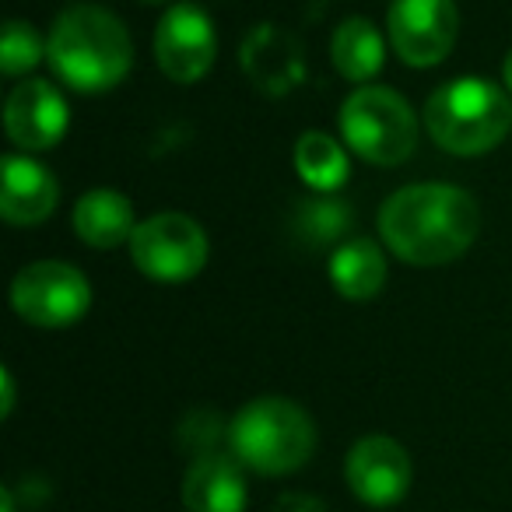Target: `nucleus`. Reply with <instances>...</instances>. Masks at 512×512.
I'll use <instances>...</instances> for the list:
<instances>
[{
	"label": "nucleus",
	"instance_id": "1",
	"mask_svg": "<svg viewBox=\"0 0 512 512\" xmlns=\"http://www.w3.org/2000/svg\"><path fill=\"white\" fill-rule=\"evenodd\" d=\"M481 232V207L463 186L411 183L379 207V239L411 267L453 264Z\"/></svg>",
	"mask_w": 512,
	"mask_h": 512
},
{
	"label": "nucleus",
	"instance_id": "2",
	"mask_svg": "<svg viewBox=\"0 0 512 512\" xmlns=\"http://www.w3.org/2000/svg\"><path fill=\"white\" fill-rule=\"evenodd\" d=\"M46 60L74 92L99 95L127 81L134 39L127 25L102 4H67L46 36Z\"/></svg>",
	"mask_w": 512,
	"mask_h": 512
},
{
	"label": "nucleus",
	"instance_id": "3",
	"mask_svg": "<svg viewBox=\"0 0 512 512\" xmlns=\"http://www.w3.org/2000/svg\"><path fill=\"white\" fill-rule=\"evenodd\" d=\"M425 130L456 158L484 155L512 130V102L505 88L488 78H453L428 95Z\"/></svg>",
	"mask_w": 512,
	"mask_h": 512
},
{
	"label": "nucleus",
	"instance_id": "4",
	"mask_svg": "<svg viewBox=\"0 0 512 512\" xmlns=\"http://www.w3.org/2000/svg\"><path fill=\"white\" fill-rule=\"evenodd\" d=\"M228 446L242 467L264 477L295 474L316 449V425L295 400L260 397L228 425Z\"/></svg>",
	"mask_w": 512,
	"mask_h": 512
},
{
	"label": "nucleus",
	"instance_id": "5",
	"mask_svg": "<svg viewBox=\"0 0 512 512\" xmlns=\"http://www.w3.org/2000/svg\"><path fill=\"white\" fill-rule=\"evenodd\" d=\"M341 137L369 165H404L418 148V116L400 92L362 85L341 106Z\"/></svg>",
	"mask_w": 512,
	"mask_h": 512
},
{
	"label": "nucleus",
	"instance_id": "6",
	"mask_svg": "<svg viewBox=\"0 0 512 512\" xmlns=\"http://www.w3.org/2000/svg\"><path fill=\"white\" fill-rule=\"evenodd\" d=\"M127 249L144 278L158 285H183L204 271L211 246H207V232L200 228V221L179 211H162L137 221Z\"/></svg>",
	"mask_w": 512,
	"mask_h": 512
},
{
	"label": "nucleus",
	"instance_id": "7",
	"mask_svg": "<svg viewBox=\"0 0 512 512\" xmlns=\"http://www.w3.org/2000/svg\"><path fill=\"white\" fill-rule=\"evenodd\" d=\"M88 306H92V285L67 260H36L11 281V309L32 327H71L88 313Z\"/></svg>",
	"mask_w": 512,
	"mask_h": 512
},
{
	"label": "nucleus",
	"instance_id": "8",
	"mask_svg": "<svg viewBox=\"0 0 512 512\" xmlns=\"http://www.w3.org/2000/svg\"><path fill=\"white\" fill-rule=\"evenodd\" d=\"M456 32V0H390L386 8V36L407 67H439L453 53Z\"/></svg>",
	"mask_w": 512,
	"mask_h": 512
},
{
	"label": "nucleus",
	"instance_id": "9",
	"mask_svg": "<svg viewBox=\"0 0 512 512\" xmlns=\"http://www.w3.org/2000/svg\"><path fill=\"white\" fill-rule=\"evenodd\" d=\"M218 57V32L197 4L165 8L155 29V60L162 74L176 85H197L207 78Z\"/></svg>",
	"mask_w": 512,
	"mask_h": 512
},
{
	"label": "nucleus",
	"instance_id": "10",
	"mask_svg": "<svg viewBox=\"0 0 512 512\" xmlns=\"http://www.w3.org/2000/svg\"><path fill=\"white\" fill-rule=\"evenodd\" d=\"M344 474H348V488L355 491L358 502L372 505V509H386V505H397L407 495L414 467L407 449L397 439L365 435L351 446Z\"/></svg>",
	"mask_w": 512,
	"mask_h": 512
},
{
	"label": "nucleus",
	"instance_id": "11",
	"mask_svg": "<svg viewBox=\"0 0 512 512\" xmlns=\"http://www.w3.org/2000/svg\"><path fill=\"white\" fill-rule=\"evenodd\" d=\"M67 123H71L67 99L46 78L18 81L4 102V130L25 155L57 148L67 134Z\"/></svg>",
	"mask_w": 512,
	"mask_h": 512
},
{
	"label": "nucleus",
	"instance_id": "12",
	"mask_svg": "<svg viewBox=\"0 0 512 512\" xmlns=\"http://www.w3.org/2000/svg\"><path fill=\"white\" fill-rule=\"evenodd\" d=\"M60 204V183L43 162L29 155H4L0 214L15 228L43 225Z\"/></svg>",
	"mask_w": 512,
	"mask_h": 512
},
{
	"label": "nucleus",
	"instance_id": "13",
	"mask_svg": "<svg viewBox=\"0 0 512 512\" xmlns=\"http://www.w3.org/2000/svg\"><path fill=\"white\" fill-rule=\"evenodd\" d=\"M239 60H242L246 78L267 95L292 92V88L306 78L302 46L271 22L256 25V29L249 32L246 43H242Z\"/></svg>",
	"mask_w": 512,
	"mask_h": 512
},
{
	"label": "nucleus",
	"instance_id": "14",
	"mask_svg": "<svg viewBox=\"0 0 512 512\" xmlns=\"http://www.w3.org/2000/svg\"><path fill=\"white\" fill-rule=\"evenodd\" d=\"M246 498V474H242V463L235 456L204 453L186 470V512H246Z\"/></svg>",
	"mask_w": 512,
	"mask_h": 512
},
{
	"label": "nucleus",
	"instance_id": "15",
	"mask_svg": "<svg viewBox=\"0 0 512 512\" xmlns=\"http://www.w3.org/2000/svg\"><path fill=\"white\" fill-rule=\"evenodd\" d=\"M134 228V204L120 190L99 186V190H88L85 197H78V204H74V235L92 249L123 246V242H130Z\"/></svg>",
	"mask_w": 512,
	"mask_h": 512
},
{
	"label": "nucleus",
	"instance_id": "16",
	"mask_svg": "<svg viewBox=\"0 0 512 512\" xmlns=\"http://www.w3.org/2000/svg\"><path fill=\"white\" fill-rule=\"evenodd\" d=\"M330 285L341 299L369 302L386 285V253L372 239H351L330 253Z\"/></svg>",
	"mask_w": 512,
	"mask_h": 512
},
{
	"label": "nucleus",
	"instance_id": "17",
	"mask_svg": "<svg viewBox=\"0 0 512 512\" xmlns=\"http://www.w3.org/2000/svg\"><path fill=\"white\" fill-rule=\"evenodd\" d=\"M330 60H334L337 74L348 81H355L358 88L369 85L386 60V43L379 36V29L369 18H344L330 36Z\"/></svg>",
	"mask_w": 512,
	"mask_h": 512
},
{
	"label": "nucleus",
	"instance_id": "18",
	"mask_svg": "<svg viewBox=\"0 0 512 512\" xmlns=\"http://www.w3.org/2000/svg\"><path fill=\"white\" fill-rule=\"evenodd\" d=\"M295 169L302 183L316 193H337L348 179V151L323 130H306L295 141Z\"/></svg>",
	"mask_w": 512,
	"mask_h": 512
},
{
	"label": "nucleus",
	"instance_id": "19",
	"mask_svg": "<svg viewBox=\"0 0 512 512\" xmlns=\"http://www.w3.org/2000/svg\"><path fill=\"white\" fill-rule=\"evenodd\" d=\"M292 228L306 246H330L351 228V207L334 193H320V197H306L295 207Z\"/></svg>",
	"mask_w": 512,
	"mask_h": 512
},
{
	"label": "nucleus",
	"instance_id": "20",
	"mask_svg": "<svg viewBox=\"0 0 512 512\" xmlns=\"http://www.w3.org/2000/svg\"><path fill=\"white\" fill-rule=\"evenodd\" d=\"M43 57H46V43L36 36V29H32L29 22H18V18L8 22V29H4V46H0V67H4V74H8V78H22V74H29Z\"/></svg>",
	"mask_w": 512,
	"mask_h": 512
},
{
	"label": "nucleus",
	"instance_id": "21",
	"mask_svg": "<svg viewBox=\"0 0 512 512\" xmlns=\"http://www.w3.org/2000/svg\"><path fill=\"white\" fill-rule=\"evenodd\" d=\"M0 386H4V407H0V414L8 418L15 411V376H11V369L0 372Z\"/></svg>",
	"mask_w": 512,
	"mask_h": 512
},
{
	"label": "nucleus",
	"instance_id": "22",
	"mask_svg": "<svg viewBox=\"0 0 512 512\" xmlns=\"http://www.w3.org/2000/svg\"><path fill=\"white\" fill-rule=\"evenodd\" d=\"M502 81H505V88L512 92V50L505 53V60H502Z\"/></svg>",
	"mask_w": 512,
	"mask_h": 512
},
{
	"label": "nucleus",
	"instance_id": "23",
	"mask_svg": "<svg viewBox=\"0 0 512 512\" xmlns=\"http://www.w3.org/2000/svg\"><path fill=\"white\" fill-rule=\"evenodd\" d=\"M0 505H4V512H15V498H11V491H8V488L0 491Z\"/></svg>",
	"mask_w": 512,
	"mask_h": 512
},
{
	"label": "nucleus",
	"instance_id": "24",
	"mask_svg": "<svg viewBox=\"0 0 512 512\" xmlns=\"http://www.w3.org/2000/svg\"><path fill=\"white\" fill-rule=\"evenodd\" d=\"M144 4H155V8H172V4H179V0H144Z\"/></svg>",
	"mask_w": 512,
	"mask_h": 512
}]
</instances>
